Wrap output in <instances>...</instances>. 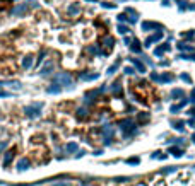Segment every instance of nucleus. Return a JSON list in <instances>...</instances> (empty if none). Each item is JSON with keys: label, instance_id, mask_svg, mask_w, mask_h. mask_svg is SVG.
I'll use <instances>...</instances> for the list:
<instances>
[{"label": "nucleus", "instance_id": "nucleus-2", "mask_svg": "<svg viewBox=\"0 0 195 186\" xmlns=\"http://www.w3.org/2000/svg\"><path fill=\"white\" fill-rule=\"evenodd\" d=\"M171 152H173L176 157H180V156H182V150H180V149H171Z\"/></svg>", "mask_w": 195, "mask_h": 186}, {"label": "nucleus", "instance_id": "nucleus-1", "mask_svg": "<svg viewBox=\"0 0 195 186\" xmlns=\"http://www.w3.org/2000/svg\"><path fill=\"white\" fill-rule=\"evenodd\" d=\"M127 162H128V164H139V157H132V159H128Z\"/></svg>", "mask_w": 195, "mask_h": 186}]
</instances>
